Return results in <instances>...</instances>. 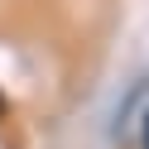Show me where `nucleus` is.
Here are the masks:
<instances>
[{
    "label": "nucleus",
    "mask_w": 149,
    "mask_h": 149,
    "mask_svg": "<svg viewBox=\"0 0 149 149\" xmlns=\"http://www.w3.org/2000/svg\"><path fill=\"white\" fill-rule=\"evenodd\" d=\"M144 149H149V116H144Z\"/></svg>",
    "instance_id": "f257e3e1"
},
{
    "label": "nucleus",
    "mask_w": 149,
    "mask_h": 149,
    "mask_svg": "<svg viewBox=\"0 0 149 149\" xmlns=\"http://www.w3.org/2000/svg\"><path fill=\"white\" fill-rule=\"evenodd\" d=\"M0 111H5V101H0Z\"/></svg>",
    "instance_id": "f03ea898"
}]
</instances>
